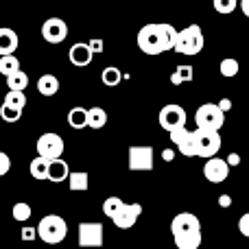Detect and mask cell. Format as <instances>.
I'll return each instance as SVG.
<instances>
[{
  "label": "cell",
  "instance_id": "1",
  "mask_svg": "<svg viewBox=\"0 0 249 249\" xmlns=\"http://www.w3.org/2000/svg\"><path fill=\"white\" fill-rule=\"evenodd\" d=\"M177 35L179 31L168 22H153V24H144L138 33V48L144 55H160L171 48H175Z\"/></svg>",
  "mask_w": 249,
  "mask_h": 249
},
{
  "label": "cell",
  "instance_id": "2",
  "mask_svg": "<svg viewBox=\"0 0 249 249\" xmlns=\"http://www.w3.org/2000/svg\"><path fill=\"white\" fill-rule=\"evenodd\" d=\"M173 238L179 249H197L201 245V223L190 212H179L171 223Z\"/></svg>",
  "mask_w": 249,
  "mask_h": 249
},
{
  "label": "cell",
  "instance_id": "3",
  "mask_svg": "<svg viewBox=\"0 0 249 249\" xmlns=\"http://www.w3.org/2000/svg\"><path fill=\"white\" fill-rule=\"evenodd\" d=\"M37 234L44 243L57 245V243H61L68 236V223L59 214H48L37 223Z\"/></svg>",
  "mask_w": 249,
  "mask_h": 249
},
{
  "label": "cell",
  "instance_id": "4",
  "mask_svg": "<svg viewBox=\"0 0 249 249\" xmlns=\"http://www.w3.org/2000/svg\"><path fill=\"white\" fill-rule=\"evenodd\" d=\"M203 44H206V39H203V33H201V26L197 24H190L186 26V29L179 31V35H177V42H175V48L173 51L181 53V55H199V53L203 51Z\"/></svg>",
  "mask_w": 249,
  "mask_h": 249
},
{
  "label": "cell",
  "instance_id": "5",
  "mask_svg": "<svg viewBox=\"0 0 249 249\" xmlns=\"http://www.w3.org/2000/svg\"><path fill=\"white\" fill-rule=\"evenodd\" d=\"M195 140H197V155L199 158H214L221 151V136L219 129H210V127H197L195 129Z\"/></svg>",
  "mask_w": 249,
  "mask_h": 249
},
{
  "label": "cell",
  "instance_id": "6",
  "mask_svg": "<svg viewBox=\"0 0 249 249\" xmlns=\"http://www.w3.org/2000/svg\"><path fill=\"white\" fill-rule=\"evenodd\" d=\"M195 123H197V127L221 129L225 123V112L219 107V103H203L195 114Z\"/></svg>",
  "mask_w": 249,
  "mask_h": 249
},
{
  "label": "cell",
  "instance_id": "7",
  "mask_svg": "<svg viewBox=\"0 0 249 249\" xmlns=\"http://www.w3.org/2000/svg\"><path fill=\"white\" fill-rule=\"evenodd\" d=\"M35 149H37V155H42V158H48V160H55V158H61L64 155V138L59 136V133H42V136L37 138V144H35Z\"/></svg>",
  "mask_w": 249,
  "mask_h": 249
},
{
  "label": "cell",
  "instance_id": "8",
  "mask_svg": "<svg viewBox=\"0 0 249 249\" xmlns=\"http://www.w3.org/2000/svg\"><path fill=\"white\" fill-rule=\"evenodd\" d=\"M184 124H186V112L181 105L168 103L160 109V127H162L164 131L171 133V131H175V129L184 127Z\"/></svg>",
  "mask_w": 249,
  "mask_h": 249
},
{
  "label": "cell",
  "instance_id": "9",
  "mask_svg": "<svg viewBox=\"0 0 249 249\" xmlns=\"http://www.w3.org/2000/svg\"><path fill=\"white\" fill-rule=\"evenodd\" d=\"M105 228L94 221L79 223V247H103Z\"/></svg>",
  "mask_w": 249,
  "mask_h": 249
},
{
  "label": "cell",
  "instance_id": "10",
  "mask_svg": "<svg viewBox=\"0 0 249 249\" xmlns=\"http://www.w3.org/2000/svg\"><path fill=\"white\" fill-rule=\"evenodd\" d=\"M129 171H153V149L142 144L129 146Z\"/></svg>",
  "mask_w": 249,
  "mask_h": 249
},
{
  "label": "cell",
  "instance_id": "11",
  "mask_svg": "<svg viewBox=\"0 0 249 249\" xmlns=\"http://www.w3.org/2000/svg\"><path fill=\"white\" fill-rule=\"evenodd\" d=\"M171 142L177 146V151H179L181 155H186V158H195L197 155V140H195V131H190V129L179 127L175 129V131H171Z\"/></svg>",
  "mask_w": 249,
  "mask_h": 249
},
{
  "label": "cell",
  "instance_id": "12",
  "mask_svg": "<svg viewBox=\"0 0 249 249\" xmlns=\"http://www.w3.org/2000/svg\"><path fill=\"white\" fill-rule=\"evenodd\" d=\"M42 37L48 44H61L68 37V24L61 18H48L42 24Z\"/></svg>",
  "mask_w": 249,
  "mask_h": 249
},
{
  "label": "cell",
  "instance_id": "13",
  "mask_svg": "<svg viewBox=\"0 0 249 249\" xmlns=\"http://www.w3.org/2000/svg\"><path fill=\"white\" fill-rule=\"evenodd\" d=\"M203 175H206V179L212 181V184H221V181H225L230 175V162L216 158V155L214 158H208L206 164H203Z\"/></svg>",
  "mask_w": 249,
  "mask_h": 249
},
{
  "label": "cell",
  "instance_id": "14",
  "mask_svg": "<svg viewBox=\"0 0 249 249\" xmlns=\"http://www.w3.org/2000/svg\"><path fill=\"white\" fill-rule=\"evenodd\" d=\"M140 214H142L140 203H124L121 210L112 216V223L116 225V228H121V230H129V228L136 225V221L140 219Z\"/></svg>",
  "mask_w": 249,
  "mask_h": 249
},
{
  "label": "cell",
  "instance_id": "15",
  "mask_svg": "<svg viewBox=\"0 0 249 249\" xmlns=\"http://www.w3.org/2000/svg\"><path fill=\"white\" fill-rule=\"evenodd\" d=\"M70 64L77 66V68H86V66L92 64V59H94V51L90 48V44H83V42H77L70 46Z\"/></svg>",
  "mask_w": 249,
  "mask_h": 249
},
{
  "label": "cell",
  "instance_id": "16",
  "mask_svg": "<svg viewBox=\"0 0 249 249\" xmlns=\"http://www.w3.org/2000/svg\"><path fill=\"white\" fill-rule=\"evenodd\" d=\"M70 177V168H68V162L61 158H55L51 160V171H48V181L53 184H61Z\"/></svg>",
  "mask_w": 249,
  "mask_h": 249
},
{
  "label": "cell",
  "instance_id": "17",
  "mask_svg": "<svg viewBox=\"0 0 249 249\" xmlns=\"http://www.w3.org/2000/svg\"><path fill=\"white\" fill-rule=\"evenodd\" d=\"M18 44H20V39H18L16 31L2 26V29H0V55H11V53H16Z\"/></svg>",
  "mask_w": 249,
  "mask_h": 249
},
{
  "label": "cell",
  "instance_id": "18",
  "mask_svg": "<svg viewBox=\"0 0 249 249\" xmlns=\"http://www.w3.org/2000/svg\"><path fill=\"white\" fill-rule=\"evenodd\" d=\"M37 92L42 96H55L59 92V79L55 74H42L37 79Z\"/></svg>",
  "mask_w": 249,
  "mask_h": 249
},
{
  "label": "cell",
  "instance_id": "19",
  "mask_svg": "<svg viewBox=\"0 0 249 249\" xmlns=\"http://www.w3.org/2000/svg\"><path fill=\"white\" fill-rule=\"evenodd\" d=\"M68 124L72 129L90 127V109H86V107H72L68 112Z\"/></svg>",
  "mask_w": 249,
  "mask_h": 249
},
{
  "label": "cell",
  "instance_id": "20",
  "mask_svg": "<svg viewBox=\"0 0 249 249\" xmlns=\"http://www.w3.org/2000/svg\"><path fill=\"white\" fill-rule=\"evenodd\" d=\"M29 171H31V175H33L35 179H39V181L48 179V171H51V160H48V158H42V155H37V158L31 162Z\"/></svg>",
  "mask_w": 249,
  "mask_h": 249
},
{
  "label": "cell",
  "instance_id": "21",
  "mask_svg": "<svg viewBox=\"0 0 249 249\" xmlns=\"http://www.w3.org/2000/svg\"><path fill=\"white\" fill-rule=\"evenodd\" d=\"M68 186L72 193H86L88 186H90V175L86 171H74L68 177Z\"/></svg>",
  "mask_w": 249,
  "mask_h": 249
},
{
  "label": "cell",
  "instance_id": "22",
  "mask_svg": "<svg viewBox=\"0 0 249 249\" xmlns=\"http://www.w3.org/2000/svg\"><path fill=\"white\" fill-rule=\"evenodd\" d=\"M16 70H20V59L16 57V53L11 55H0V74H13Z\"/></svg>",
  "mask_w": 249,
  "mask_h": 249
},
{
  "label": "cell",
  "instance_id": "23",
  "mask_svg": "<svg viewBox=\"0 0 249 249\" xmlns=\"http://www.w3.org/2000/svg\"><path fill=\"white\" fill-rule=\"evenodd\" d=\"M101 81H103L107 88H116L118 83L123 81V72L116 68V66H107V68L101 72Z\"/></svg>",
  "mask_w": 249,
  "mask_h": 249
},
{
  "label": "cell",
  "instance_id": "24",
  "mask_svg": "<svg viewBox=\"0 0 249 249\" xmlns=\"http://www.w3.org/2000/svg\"><path fill=\"white\" fill-rule=\"evenodd\" d=\"M193 66H177L175 72L171 74V83L173 86H181V83L193 81Z\"/></svg>",
  "mask_w": 249,
  "mask_h": 249
},
{
  "label": "cell",
  "instance_id": "25",
  "mask_svg": "<svg viewBox=\"0 0 249 249\" xmlns=\"http://www.w3.org/2000/svg\"><path fill=\"white\" fill-rule=\"evenodd\" d=\"M29 86V74L22 72V70H16L13 74H7V88L9 90H24Z\"/></svg>",
  "mask_w": 249,
  "mask_h": 249
},
{
  "label": "cell",
  "instance_id": "26",
  "mask_svg": "<svg viewBox=\"0 0 249 249\" xmlns=\"http://www.w3.org/2000/svg\"><path fill=\"white\" fill-rule=\"evenodd\" d=\"M2 103L11 105V107H18V109H24L26 105V96H24V90H9L4 94V101Z\"/></svg>",
  "mask_w": 249,
  "mask_h": 249
},
{
  "label": "cell",
  "instance_id": "27",
  "mask_svg": "<svg viewBox=\"0 0 249 249\" xmlns=\"http://www.w3.org/2000/svg\"><path fill=\"white\" fill-rule=\"evenodd\" d=\"M107 124V112L103 107H90V129H103Z\"/></svg>",
  "mask_w": 249,
  "mask_h": 249
},
{
  "label": "cell",
  "instance_id": "28",
  "mask_svg": "<svg viewBox=\"0 0 249 249\" xmlns=\"http://www.w3.org/2000/svg\"><path fill=\"white\" fill-rule=\"evenodd\" d=\"M219 70H221V74H223V77L232 79V77H236V74H238V70H241V64H238L234 57H225V59L221 61Z\"/></svg>",
  "mask_w": 249,
  "mask_h": 249
},
{
  "label": "cell",
  "instance_id": "29",
  "mask_svg": "<svg viewBox=\"0 0 249 249\" xmlns=\"http://www.w3.org/2000/svg\"><path fill=\"white\" fill-rule=\"evenodd\" d=\"M123 206H124V201H123L121 197H107V199L103 201V214L112 219V216L116 214V212L121 210Z\"/></svg>",
  "mask_w": 249,
  "mask_h": 249
},
{
  "label": "cell",
  "instance_id": "30",
  "mask_svg": "<svg viewBox=\"0 0 249 249\" xmlns=\"http://www.w3.org/2000/svg\"><path fill=\"white\" fill-rule=\"evenodd\" d=\"M0 118H2L4 123H18L22 118V109L11 107V105L2 103V107H0Z\"/></svg>",
  "mask_w": 249,
  "mask_h": 249
},
{
  "label": "cell",
  "instance_id": "31",
  "mask_svg": "<svg viewBox=\"0 0 249 249\" xmlns=\"http://www.w3.org/2000/svg\"><path fill=\"white\" fill-rule=\"evenodd\" d=\"M31 206L29 203H24V201H18L16 206H13V219L16 221H20V223H24V221H29L31 219Z\"/></svg>",
  "mask_w": 249,
  "mask_h": 249
},
{
  "label": "cell",
  "instance_id": "32",
  "mask_svg": "<svg viewBox=\"0 0 249 249\" xmlns=\"http://www.w3.org/2000/svg\"><path fill=\"white\" fill-rule=\"evenodd\" d=\"M212 4H214V11L216 13L228 16V13H232L241 2H238V0H212Z\"/></svg>",
  "mask_w": 249,
  "mask_h": 249
},
{
  "label": "cell",
  "instance_id": "33",
  "mask_svg": "<svg viewBox=\"0 0 249 249\" xmlns=\"http://www.w3.org/2000/svg\"><path fill=\"white\" fill-rule=\"evenodd\" d=\"M9 168H11V158H9L4 151H0V177L7 175Z\"/></svg>",
  "mask_w": 249,
  "mask_h": 249
},
{
  "label": "cell",
  "instance_id": "34",
  "mask_svg": "<svg viewBox=\"0 0 249 249\" xmlns=\"http://www.w3.org/2000/svg\"><path fill=\"white\" fill-rule=\"evenodd\" d=\"M238 232L249 238V212H245V214L238 219Z\"/></svg>",
  "mask_w": 249,
  "mask_h": 249
},
{
  "label": "cell",
  "instance_id": "35",
  "mask_svg": "<svg viewBox=\"0 0 249 249\" xmlns=\"http://www.w3.org/2000/svg\"><path fill=\"white\" fill-rule=\"evenodd\" d=\"M37 236V228H22V241H35Z\"/></svg>",
  "mask_w": 249,
  "mask_h": 249
},
{
  "label": "cell",
  "instance_id": "36",
  "mask_svg": "<svg viewBox=\"0 0 249 249\" xmlns=\"http://www.w3.org/2000/svg\"><path fill=\"white\" fill-rule=\"evenodd\" d=\"M90 48L94 51V55H99V53H103L105 51V44H103V39H90Z\"/></svg>",
  "mask_w": 249,
  "mask_h": 249
},
{
  "label": "cell",
  "instance_id": "37",
  "mask_svg": "<svg viewBox=\"0 0 249 249\" xmlns=\"http://www.w3.org/2000/svg\"><path fill=\"white\" fill-rule=\"evenodd\" d=\"M219 206L221 208H230V206H232V197H230V195H221V197H219Z\"/></svg>",
  "mask_w": 249,
  "mask_h": 249
},
{
  "label": "cell",
  "instance_id": "38",
  "mask_svg": "<svg viewBox=\"0 0 249 249\" xmlns=\"http://www.w3.org/2000/svg\"><path fill=\"white\" fill-rule=\"evenodd\" d=\"M228 162H230V166H238V164H241V155H238V153H230L228 155Z\"/></svg>",
  "mask_w": 249,
  "mask_h": 249
},
{
  "label": "cell",
  "instance_id": "39",
  "mask_svg": "<svg viewBox=\"0 0 249 249\" xmlns=\"http://www.w3.org/2000/svg\"><path fill=\"white\" fill-rule=\"evenodd\" d=\"M219 107L223 109V112H228V109L232 107V101H230V99H223V101H219Z\"/></svg>",
  "mask_w": 249,
  "mask_h": 249
},
{
  "label": "cell",
  "instance_id": "40",
  "mask_svg": "<svg viewBox=\"0 0 249 249\" xmlns=\"http://www.w3.org/2000/svg\"><path fill=\"white\" fill-rule=\"evenodd\" d=\"M162 158H164V160H166V162H171V160H173V158H175V153H173V151H171V149H166V151H164V153H162Z\"/></svg>",
  "mask_w": 249,
  "mask_h": 249
},
{
  "label": "cell",
  "instance_id": "41",
  "mask_svg": "<svg viewBox=\"0 0 249 249\" xmlns=\"http://www.w3.org/2000/svg\"><path fill=\"white\" fill-rule=\"evenodd\" d=\"M241 9H243V13L249 18V0H241Z\"/></svg>",
  "mask_w": 249,
  "mask_h": 249
},
{
  "label": "cell",
  "instance_id": "42",
  "mask_svg": "<svg viewBox=\"0 0 249 249\" xmlns=\"http://www.w3.org/2000/svg\"><path fill=\"white\" fill-rule=\"evenodd\" d=\"M0 121H2V118H0Z\"/></svg>",
  "mask_w": 249,
  "mask_h": 249
}]
</instances>
